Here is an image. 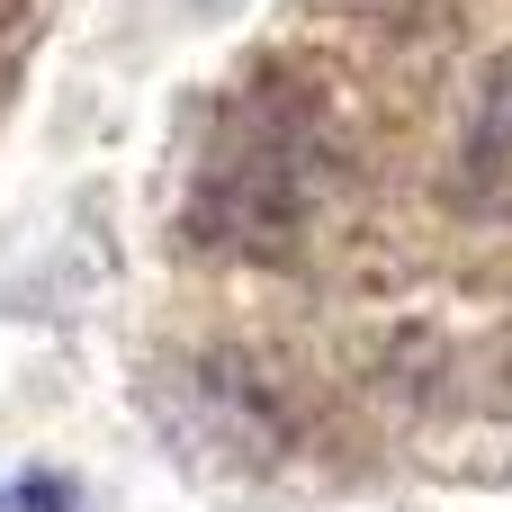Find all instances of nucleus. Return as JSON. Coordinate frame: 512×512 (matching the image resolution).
<instances>
[{"label":"nucleus","mask_w":512,"mask_h":512,"mask_svg":"<svg viewBox=\"0 0 512 512\" xmlns=\"http://www.w3.org/2000/svg\"><path fill=\"white\" fill-rule=\"evenodd\" d=\"M333 198H342V117H333V99L306 72L261 63L207 117V144L189 162L180 243L207 252V261L279 270L315 243Z\"/></svg>","instance_id":"obj_1"}]
</instances>
